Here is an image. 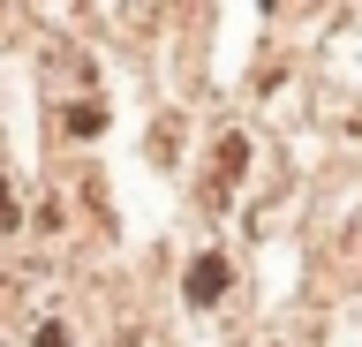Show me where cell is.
I'll return each instance as SVG.
<instances>
[{
  "label": "cell",
  "instance_id": "6da1fadb",
  "mask_svg": "<svg viewBox=\"0 0 362 347\" xmlns=\"http://www.w3.org/2000/svg\"><path fill=\"white\" fill-rule=\"evenodd\" d=\"M219 287H226V264H219V257H197V272H189V302H211Z\"/></svg>",
  "mask_w": 362,
  "mask_h": 347
}]
</instances>
